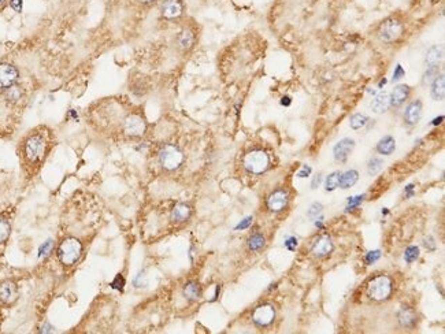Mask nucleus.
<instances>
[{
  "mask_svg": "<svg viewBox=\"0 0 445 334\" xmlns=\"http://www.w3.org/2000/svg\"><path fill=\"white\" fill-rule=\"evenodd\" d=\"M82 253V245L77 238H66L58 248V258L63 265L71 266L77 262Z\"/></svg>",
  "mask_w": 445,
  "mask_h": 334,
  "instance_id": "obj_1",
  "label": "nucleus"
},
{
  "mask_svg": "<svg viewBox=\"0 0 445 334\" xmlns=\"http://www.w3.org/2000/svg\"><path fill=\"white\" fill-rule=\"evenodd\" d=\"M392 288H393L392 280L388 275H378L368 284L367 293L370 299L376 301H384L391 296Z\"/></svg>",
  "mask_w": 445,
  "mask_h": 334,
  "instance_id": "obj_2",
  "label": "nucleus"
},
{
  "mask_svg": "<svg viewBox=\"0 0 445 334\" xmlns=\"http://www.w3.org/2000/svg\"><path fill=\"white\" fill-rule=\"evenodd\" d=\"M244 167L247 171L252 173V174H262L264 173L270 165L269 155L262 150H253V151L248 152L244 156Z\"/></svg>",
  "mask_w": 445,
  "mask_h": 334,
  "instance_id": "obj_3",
  "label": "nucleus"
},
{
  "mask_svg": "<svg viewBox=\"0 0 445 334\" xmlns=\"http://www.w3.org/2000/svg\"><path fill=\"white\" fill-rule=\"evenodd\" d=\"M159 160H161L162 166L165 167L166 170H176L182 165L184 153L176 145L167 144L161 150Z\"/></svg>",
  "mask_w": 445,
  "mask_h": 334,
  "instance_id": "obj_4",
  "label": "nucleus"
},
{
  "mask_svg": "<svg viewBox=\"0 0 445 334\" xmlns=\"http://www.w3.org/2000/svg\"><path fill=\"white\" fill-rule=\"evenodd\" d=\"M403 23L396 18H388L381 23L378 29V37L381 38L384 43H393L403 34Z\"/></svg>",
  "mask_w": 445,
  "mask_h": 334,
  "instance_id": "obj_5",
  "label": "nucleus"
},
{
  "mask_svg": "<svg viewBox=\"0 0 445 334\" xmlns=\"http://www.w3.org/2000/svg\"><path fill=\"white\" fill-rule=\"evenodd\" d=\"M44 152H46V140L39 134L29 137L25 145V153L28 159L32 162H37L40 158H43Z\"/></svg>",
  "mask_w": 445,
  "mask_h": 334,
  "instance_id": "obj_6",
  "label": "nucleus"
},
{
  "mask_svg": "<svg viewBox=\"0 0 445 334\" xmlns=\"http://www.w3.org/2000/svg\"><path fill=\"white\" fill-rule=\"evenodd\" d=\"M276 319V310L271 304H262L252 312V320L261 327L270 326Z\"/></svg>",
  "mask_w": 445,
  "mask_h": 334,
  "instance_id": "obj_7",
  "label": "nucleus"
},
{
  "mask_svg": "<svg viewBox=\"0 0 445 334\" xmlns=\"http://www.w3.org/2000/svg\"><path fill=\"white\" fill-rule=\"evenodd\" d=\"M146 121L137 114L129 115V117L125 119V123H123V130H125V133H126L128 136H143V134L146 133Z\"/></svg>",
  "mask_w": 445,
  "mask_h": 334,
  "instance_id": "obj_8",
  "label": "nucleus"
},
{
  "mask_svg": "<svg viewBox=\"0 0 445 334\" xmlns=\"http://www.w3.org/2000/svg\"><path fill=\"white\" fill-rule=\"evenodd\" d=\"M288 203H289V193L285 189L274 190L267 198V208L273 213H280L285 210Z\"/></svg>",
  "mask_w": 445,
  "mask_h": 334,
  "instance_id": "obj_9",
  "label": "nucleus"
},
{
  "mask_svg": "<svg viewBox=\"0 0 445 334\" xmlns=\"http://www.w3.org/2000/svg\"><path fill=\"white\" fill-rule=\"evenodd\" d=\"M18 80V70L13 65L1 63L0 65V88L7 89L8 86L14 85Z\"/></svg>",
  "mask_w": 445,
  "mask_h": 334,
  "instance_id": "obj_10",
  "label": "nucleus"
},
{
  "mask_svg": "<svg viewBox=\"0 0 445 334\" xmlns=\"http://www.w3.org/2000/svg\"><path fill=\"white\" fill-rule=\"evenodd\" d=\"M355 148V141L352 138H343L340 140L337 144L334 145L333 148V155H334V159L337 162H346L348 159V156L351 155V152Z\"/></svg>",
  "mask_w": 445,
  "mask_h": 334,
  "instance_id": "obj_11",
  "label": "nucleus"
},
{
  "mask_svg": "<svg viewBox=\"0 0 445 334\" xmlns=\"http://www.w3.org/2000/svg\"><path fill=\"white\" fill-rule=\"evenodd\" d=\"M421 115H422V103H421V100H414V101H411V103L406 107V111H404V122H406L407 125L412 126V125L419 122Z\"/></svg>",
  "mask_w": 445,
  "mask_h": 334,
  "instance_id": "obj_12",
  "label": "nucleus"
},
{
  "mask_svg": "<svg viewBox=\"0 0 445 334\" xmlns=\"http://www.w3.org/2000/svg\"><path fill=\"white\" fill-rule=\"evenodd\" d=\"M410 93H411V91H410L408 85L401 84V85L395 86V89L392 91L391 96H389V104L395 108H397V107L406 103V100L410 98Z\"/></svg>",
  "mask_w": 445,
  "mask_h": 334,
  "instance_id": "obj_13",
  "label": "nucleus"
},
{
  "mask_svg": "<svg viewBox=\"0 0 445 334\" xmlns=\"http://www.w3.org/2000/svg\"><path fill=\"white\" fill-rule=\"evenodd\" d=\"M397 320H399L400 326L404 327V329H412L416 325V312L410 308V307H401L400 308L399 314H397Z\"/></svg>",
  "mask_w": 445,
  "mask_h": 334,
  "instance_id": "obj_14",
  "label": "nucleus"
},
{
  "mask_svg": "<svg viewBox=\"0 0 445 334\" xmlns=\"http://www.w3.org/2000/svg\"><path fill=\"white\" fill-rule=\"evenodd\" d=\"M333 250V243L330 240L329 235H322L315 241L314 247H313V253L318 258H325L328 256L330 252Z\"/></svg>",
  "mask_w": 445,
  "mask_h": 334,
  "instance_id": "obj_15",
  "label": "nucleus"
},
{
  "mask_svg": "<svg viewBox=\"0 0 445 334\" xmlns=\"http://www.w3.org/2000/svg\"><path fill=\"white\" fill-rule=\"evenodd\" d=\"M182 14V3L180 0H166L162 6V16L173 19Z\"/></svg>",
  "mask_w": 445,
  "mask_h": 334,
  "instance_id": "obj_16",
  "label": "nucleus"
},
{
  "mask_svg": "<svg viewBox=\"0 0 445 334\" xmlns=\"http://www.w3.org/2000/svg\"><path fill=\"white\" fill-rule=\"evenodd\" d=\"M16 296H18V292H16V284L7 281L3 282V284L0 285V300H1L3 303H13L16 299Z\"/></svg>",
  "mask_w": 445,
  "mask_h": 334,
  "instance_id": "obj_17",
  "label": "nucleus"
},
{
  "mask_svg": "<svg viewBox=\"0 0 445 334\" xmlns=\"http://www.w3.org/2000/svg\"><path fill=\"white\" fill-rule=\"evenodd\" d=\"M389 95L386 92H381L378 93L376 98L371 101V110L376 113V114H384L388 111L389 108Z\"/></svg>",
  "mask_w": 445,
  "mask_h": 334,
  "instance_id": "obj_18",
  "label": "nucleus"
},
{
  "mask_svg": "<svg viewBox=\"0 0 445 334\" xmlns=\"http://www.w3.org/2000/svg\"><path fill=\"white\" fill-rule=\"evenodd\" d=\"M396 150V141L392 136H384L377 144V152L381 155H392Z\"/></svg>",
  "mask_w": 445,
  "mask_h": 334,
  "instance_id": "obj_19",
  "label": "nucleus"
},
{
  "mask_svg": "<svg viewBox=\"0 0 445 334\" xmlns=\"http://www.w3.org/2000/svg\"><path fill=\"white\" fill-rule=\"evenodd\" d=\"M359 180V173L356 170H348L344 174L340 175V181H338V186L341 189H349Z\"/></svg>",
  "mask_w": 445,
  "mask_h": 334,
  "instance_id": "obj_20",
  "label": "nucleus"
},
{
  "mask_svg": "<svg viewBox=\"0 0 445 334\" xmlns=\"http://www.w3.org/2000/svg\"><path fill=\"white\" fill-rule=\"evenodd\" d=\"M431 96L434 100H444L445 96V78L437 76L431 81Z\"/></svg>",
  "mask_w": 445,
  "mask_h": 334,
  "instance_id": "obj_21",
  "label": "nucleus"
},
{
  "mask_svg": "<svg viewBox=\"0 0 445 334\" xmlns=\"http://www.w3.org/2000/svg\"><path fill=\"white\" fill-rule=\"evenodd\" d=\"M191 207L188 204H185V203H180V204H177L174 208H173V211H171V219L176 220V222H185V220L188 219L189 217H191Z\"/></svg>",
  "mask_w": 445,
  "mask_h": 334,
  "instance_id": "obj_22",
  "label": "nucleus"
},
{
  "mask_svg": "<svg viewBox=\"0 0 445 334\" xmlns=\"http://www.w3.org/2000/svg\"><path fill=\"white\" fill-rule=\"evenodd\" d=\"M264 247H266L264 235L261 234V233H255V234L249 235V238H248V248H249V250L258 252V250H263Z\"/></svg>",
  "mask_w": 445,
  "mask_h": 334,
  "instance_id": "obj_23",
  "label": "nucleus"
},
{
  "mask_svg": "<svg viewBox=\"0 0 445 334\" xmlns=\"http://www.w3.org/2000/svg\"><path fill=\"white\" fill-rule=\"evenodd\" d=\"M443 59V51L438 47H431L428 53H426V65L428 67L430 66H438V63Z\"/></svg>",
  "mask_w": 445,
  "mask_h": 334,
  "instance_id": "obj_24",
  "label": "nucleus"
},
{
  "mask_svg": "<svg viewBox=\"0 0 445 334\" xmlns=\"http://www.w3.org/2000/svg\"><path fill=\"white\" fill-rule=\"evenodd\" d=\"M184 296L191 300V301H196L200 299V286L198 282H188L184 286Z\"/></svg>",
  "mask_w": 445,
  "mask_h": 334,
  "instance_id": "obj_25",
  "label": "nucleus"
},
{
  "mask_svg": "<svg viewBox=\"0 0 445 334\" xmlns=\"http://www.w3.org/2000/svg\"><path fill=\"white\" fill-rule=\"evenodd\" d=\"M193 33L191 31H182L178 34V46L181 47L182 50H189L193 44Z\"/></svg>",
  "mask_w": 445,
  "mask_h": 334,
  "instance_id": "obj_26",
  "label": "nucleus"
},
{
  "mask_svg": "<svg viewBox=\"0 0 445 334\" xmlns=\"http://www.w3.org/2000/svg\"><path fill=\"white\" fill-rule=\"evenodd\" d=\"M367 123L368 118L364 114H361V113L353 114L352 117H351V119H349V125H351V128H352L353 130L362 129V128H364Z\"/></svg>",
  "mask_w": 445,
  "mask_h": 334,
  "instance_id": "obj_27",
  "label": "nucleus"
},
{
  "mask_svg": "<svg viewBox=\"0 0 445 334\" xmlns=\"http://www.w3.org/2000/svg\"><path fill=\"white\" fill-rule=\"evenodd\" d=\"M340 175H341L340 171H334V173H331V174L328 175V178H326V181H325V189H326V192H333L336 188H338Z\"/></svg>",
  "mask_w": 445,
  "mask_h": 334,
  "instance_id": "obj_28",
  "label": "nucleus"
},
{
  "mask_svg": "<svg viewBox=\"0 0 445 334\" xmlns=\"http://www.w3.org/2000/svg\"><path fill=\"white\" fill-rule=\"evenodd\" d=\"M22 95V89L19 86H16V85H11V86H8L7 89H6V99L8 101H13V103H16V101L21 99Z\"/></svg>",
  "mask_w": 445,
  "mask_h": 334,
  "instance_id": "obj_29",
  "label": "nucleus"
},
{
  "mask_svg": "<svg viewBox=\"0 0 445 334\" xmlns=\"http://www.w3.org/2000/svg\"><path fill=\"white\" fill-rule=\"evenodd\" d=\"M382 165H384V160L381 159V158H371V159L368 160V165H367V171L370 175H376L378 174L381 170H382Z\"/></svg>",
  "mask_w": 445,
  "mask_h": 334,
  "instance_id": "obj_30",
  "label": "nucleus"
},
{
  "mask_svg": "<svg viewBox=\"0 0 445 334\" xmlns=\"http://www.w3.org/2000/svg\"><path fill=\"white\" fill-rule=\"evenodd\" d=\"M419 258V248L416 245H410L404 252V260L408 265L414 263L416 259Z\"/></svg>",
  "mask_w": 445,
  "mask_h": 334,
  "instance_id": "obj_31",
  "label": "nucleus"
},
{
  "mask_svg": "<svg viewBox=\"0 0 445 334\" xmlns=\"http://www.w3.org/2000/svg\"><path fill=\"white\" fill-rule=\"evenodd\" d=\"M52 250H54V240H47L46 243H43L40 245L39 258H47Z\"/></svg>",
  "mask_w": 445,
  "mask_h": 334,
  "instance_id": "obj_32",
  "label": "nucleus"
},
{
  "mask_svg": "<svg viewBox=\"0 0 445 334\" xmlns=\"http://www.w3.org/2000/svg\"><path fill=\"white\" fill-rule=\"evenodd\" d=\"M10 223H8L7 220L3 219V218H0V243H3V241H6L8 238V235H10Z\"/></svg>",
  "mask_w": 445,
  "mask_h": 334,
  "instance_id": "obj_33",
  "label": "nucleus"
},
{
  "mask_svg": "<svg viewBox=\"0 0 445 334\" xmlns=\"http://www.w3.org/2000/svg\"><path fill=\"white\" fill-rule=\"evenodd\" d=\"M322 210L323 207L321 203H314V204H311V207H310V210H308L307 213L308 218L311 220H316L318 219V215H321V213H322Z\"/></svg>",
  "mask_w": 445,
  "mask_h": 334,
  "instance_id": "obj_34",
  "label": "nucleus"
},
{
  "mask_svg": "<svg viewBox=\"0 0 445 334\" xmlns=\"http://www.w3.org/2000/svg\"><path fill=\"white\" fill-rule=\"evenodd\" d=\"M366 198V195H358V196H353V198L348 199V205H346V211L349 210H355L358 208L359 205L363 203V200Z\"/></svg>",
  "mask_w": 445,
  "mask_h": 334,
  "instance_id": "obj_35",
  "label": "nucleus"
},
{
  "mask_svg": "<svg viewBox=\"0 0 445 334\" xmlns=\"http://www.w3.org/2000/svg\"><path fill=\"white\" fill-rule=\"evenodd\" d=\"M437 76H438V66H430V67H428V70H426V73H425L423 83L430 84Z\"/></svg>",
  "mask_w": 445,
  "mask_h": 334,
  "instance_id": "obj_36",
  "label": "nucleus"
},
{
  "mask_svg": "<svg viewBox=\"0 0 445 334\" xmlns=\"http://www.w3.org/2000/svg\"><path fill=\"white\" fill-rule=\"evenodd\" d=\"M379 258H381V250H370V252H367V255H366V262H367V265H374Z\"/></svg>",
  "mask_w": 445,
  "mask_h": 334,
  "instance_id": "obj_37",
  "label": "nucleus"
},
{
  "mask_svg": "<svg viewBox=\"0 0 445 334\" xmlns=\"http://www.w3.org/2000/svg\"><path fill=\"white\" fill-rule=\"evenodd\" d=\"M252 220H253V217H247V218H244V219H241V222H240L237 226L234 228V230H237V232H238V230H244V229H248L249 226H251Z\"/></svg>",
  "mask_w": 445,
  "mask_h": 334,
  "instance_id": "obj_38",
  "label": "nucleus"
},
{
  "mask_svg": "<svg viewBox=\"0 0 445 334\" xmlns=\"http://www.w3.org/2000/svg\"><path fill=\"white\" fill-rule=\"evenodd\" d=\"M123 285H125V280H123V277L121 274H118L115 277V280L111 282V286L116 290H122Z\"/></svg>",
  "mask_w": 445,
  "mask_h": 334,
  "instance_id": "obj_39",
  "label": "nucleus"
},
{
  "mask_svg": "<svg viewBox=\"0 0 445 334\" xmlns=\"http://www.w3.org/2000/svg\"><path fill=\"white\" fill-rule=\"evenodd\" d=\"M133 284H134V286H144V285H146L147 282H146V271H141V273H138L137 275H136V278H134V281H133Z\"/></svg>",
  "mask_w": 445,
  "mask_h": 334,
  "instance_id": "obj_40",
  "label": "nucleus"
},
{
  "mask_svg": "<svg viewBox=\"0 0 445 334\" xmlns=\"http://www.w3.org/2000/svg\"><path fill=\"white\" fill-rule=\"evenodd\" d=\"M423 245H425V248H428L430 250H436V241L433 240V237L429 235V237H425L423 238Z\"/></svg>",
  "mask_w": 445,
  "mask_h": 334,
  "instance_id": "obj_41",
  "label": "nucleus"
},
{
  "mask_svg": "<svg viewBox=\"0 0 445 334\" xmlns=\"http://www.w3.org/2000/svg\"><path fill=\"white\" fill-rule=\"evenodd\" d=\"M285 247L289 250H293L297 247V238H296V237H289V238L285 241Z\"/></svg>",
  "mask_w": 445,
  "mask_h": 334,
  "instance_id": "obj_42",
  "label": "nucleus"
},
{
  "mask_svg": "<svg viewBox=\"0 0 445 334\" xmlns=\"http://www.w3.org/2000/svg\"><path fill=\"white\" fill-rule=\"evenodd\" d=\"M403 76H404L403 66H401V65H397V67H396L395 73H393V81H399L400 78H403Z\"/></svg>",
  "mask_w": 445,
  "mask_h": 334,
  "instance_id": "obj_43",
  "label": "nucleus"
},
{
  "mask_svg": "<svg viewBox=\"0 0 445 334\" xmlns=\"http://www.w3.org/2000/svg\"><path fill=\"white\" fill-rule=\"evenodd\" d=\"M10 6H11V8H14V11L21 13L22 11V0H11Z\"/></svg>",
  "mask_w": 445,
  "mask_h": 334,
  "instance_id": "obj_44",
  "label": "nucleus"
},
{
  "mask_svg": "<svg viewBox=\"0 0 445 334\" xmlns=\"http://www.w3.org/2000/svg\"><path fill=\"white\" fill-rule=\"evenodd\" d=\"M310 174H311V167L303 166V168L297 173V177H299V178H306V177H308Z\"/></svg>",
  "mask_w": 445,
  "mask_h": 334,
  "instance_id": "obj_45",
  "label": "nucleus"
},
{
  "mask_svg": "<svg viewBox=\"0 0 445 334\" xmlns=\"http://www.w3.org/2000/svg\"><path fill=\"white\" fill-rule=\"evenodd\" d=\"M321 183H322V175H321V174L315 175L314 180H313V183H311V188H313V189H315L316 186H319V185H321Z\"/></svg>",
  "mask_w": 445,
  "mask_h": 334,
  "instance_id": "obj_46",
  "label": "nucleus"
},
{
  "mask_svg": "<svg viewBox=\"0 0 445 334\" xmlns=\"http://www.w3.org/2000/svg\"><path fill=\"white\" fill-rule=\"evenodd\" d=\"M414 188H415L414 184H410V185H407L406 190H404V193H406L407 199H410L411 196H412V195H414Z\"/></svg>",
  "mask_w": 445,
  "mask_h": 334,
  "instance_id": "obj_47",
  "label": "nucleus"
},
{
  "mask_svg": "<svg viewBox=\"0 0 445 334\" xmlns=\"http://www.w3.org/2000/svg\"><path fill=\"white\" fill-rule=\"evenodd\" d=\"M281 104H282V106H289V104H291V99H289L288 96H286V98H282V100H281Z\"/></svg>",
  "mask_w": 445,
  "mask_h": 334,
  "instance_id": "obj_48",
  "label": "nucleus"
},
{
  "mask_svg": "<svg viewBox=\"0 0 445 334\" xmlns=\"http://www.w3.org/2000/svg\"><path fill=\"white\" fill-rule=\"evenodd\" d=\"M48 332H52V327L49 326V325H46V326L41 329V333H48Z\"/></svg>",
  "mask_w": 445,
  "mask_h": 334,
  "instance_id": "obj_49",
  "label": "nucleus"
},
{
  "mask_svg": "<svg viewBox=\"0 0 445 334\" xmlns=\"http://www.w3.org/2000/svg\"><path fill=\"white\" fill-rule=\"evenodd\" d=\"M443 119H444V117L441 115L440 118H436V119H434V122H433V125H438V123H441V121H443Z\"/></svg>",
  "mask_w": 445,
  "mask_h": 334,
  "instance_id": "obj_50",
  "label": "nucleus"
},
{
  "mask_svg": "<svg viewBox=\"0 0 445 334\" xmlns=\"http://www.w3.org/2000/svg\"><path fill=\"white\" fill-rule=\"evenodd\" d=\"M140 1H141V3H152L155 0H140Z\"/></svg>",
  "mask_w": 445,
  "mask_h": 334,
  "instance_id": "obj_51",
  "label": "nucleus"
},
{
  "mask_svg": "<svg viewBox=\"0 0 445 334\" xmlns=\"http://www.w3.org/2000/svg\"><path fill=\"white\" fill-rule=\"evenodd\" d=\"M4 1H6V0H0V3H4Z\"/></svg>",
  "mask_w": 445,
  "mask_h": 334,
  "instance_id": "obj_52",
  "label": "nucleus"
}]
</instances>
